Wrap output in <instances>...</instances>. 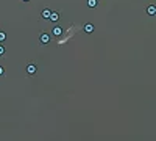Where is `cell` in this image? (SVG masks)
<instances>
[{
    "instance_id": "obj_10",
    "label": "cell",
    "mask_w": 156,
    "mask_h": 141,
    "mask_svg": "<svg viewBox=\"0 0 156 141\" xmlns=\"http://www.w3.org/2000/svg\"><path fill=\"white\" fill-rule=\"evenodd\" d=\"M5 50H6V49L3 46H0V57H5Z\"/></svg>"
},
{
    "instance_id": "obj_7",
    "label": "cell",
    "mask_w": 156,
    "mask_h": 141,
    "mask_svg": "<svg viewBox=\"0 0 156 141\" xmlns=\"http://www.w3.org/2000/svg\"><path fill=\"white\" fill-rule=\"evenodd\" d=\"M94 30H95V27H94V24L87 22V24L84 25V33H92Z\"/></svg>"
},
{
    "instance_id": "obj_1",
    "label": "cell",
    "mask_w": 156,
    "mask_h": 141,
    "mask_svg": "<svg viewBox=\"0 0 156 141\" xmlns=\"http://www.w3.org/2000/svg\"><path fill=\"white\" fill-rule=\"evenodd\" d=\"M25 72L30 75V77H33V75H36V72H38V66H36V63H28L25 66Z\"/></svg>"
},
{
    "instance_id": "obj_12",
    "label": "cell",
    "mask_w": 156,
    "mask_h": 141,
    "mask_svg": "<svg viewBox=\"0 0 156 141\" xmlns=\"http://www.w3.org/2000/svg\"><path fill=\"white\" fill-rule=\"evenodd\" d=\"M22 2H25V3H27V2H30V0H22Z\"/></svg>"
},
{
    "instance_id": "obj_11",
    "label": "cell",
    "mask_w": 156,
    "mask_h": 141,
    "mask_svg": "<svg viewBox=\"0 0 156 141\" xmlns=\"http://www.w3.org/2000/svg\"><path fill=\"white\" fill-rule=\"evenodd\" d=\"M2 75H5V68L0 66V77H2Z\"/></svg>"
},
{
    "instance_id": "obj_6",
    "label": "cell",
    "mask_w": 156,
    "mask_h": 141,
    "mask_svg": "<svg viewBox=\"0 0 156 141\" xmlns=\"http://www.w3.org/2000/svg\"><path fill=\"white\" fill-rule=\"evenodd\" d=\"M147 14L148 16H156V5H148L147 7Z\"/></svg>"
},
{
    "instance_id": "obj_2",
    "label": "cell",
    "mask_w": 156,
    "mask_h": 141,
    "mask_svg": "<svg viewBox=\"0 0 156 141\" xmlns=\"http://www.w3.org/2000/svg\"><path fill=\"white\" fill-rule=\"evenodd\" d=\"M50 39H52V38H50V35L46 33V31H42V33L39 35V44H42V46H47L50 42Z\"/></svg>"
},
{
    "instance_id": "obj_9",
    "label": "cell",
    "mask_w": 156,
    "mask_h": 141,
    "mask_svg": "<svg viewBox=\"0 0 156 141\" xmlns=\"http://www.w3.org/2000/svg\"><path fill=\"white\" fill-rule=\"evenodd\" d=\"M6 38H8V35H6V31H3V30H0V42H3V41H6Z\"/></svg>"
},
{
    "instance_id": "obj_8",
    "label": "cell",
    "mask_w": 156,
    "mask_h": 141,
    "mask_svg": "<svg viewBox=\"0 0 156 141\" xmlns=\"http://www.w3.org/2000/svg\"><path fill=\"white\" fill-rule=\"evenodd\" d=\"M98 0H86V7L87 8H97Z\"/></svg>"
},
{
    "instance_id": "obj_4",
    "label": "cell",
    "mask_w": 156,
    "mask_h": 141,
    "mask_svg": "<svg viewBox=\"0 0 156 141\" xmlns=\"http://www.w3.org/2000/svg\"><path fill=\"white\" fill-rule=\"evenodd\" d=\"M59 17H61V16H59L58 11H52V14H50V20H52L53 24H56L58 20H59Z\"/></svg>"
},
{
    "instance_id": "obj_5",
    "label": "cell",
    "mask_w": 156,
    "mask_h": 141,
    "mask_svg": "<svg viewBox=\"0 0 156 141\" xmlns=\"http://www.w3.org/2000/svg\"><path fill=\"white\" fill-rule=\"evenodd\" d=\"M52 35L53 36H61V35H63V28L58 27V25H55L53 28H52Z\"/></svg>"
},
{
    "instance_id": "obj_3",
    "label": "cell",
    "mask_w": 156,
    "mask_h": 141,
    "mask_svg": "<svg viewBox=\"0 0 156 141\" xmlns=\"http://www.w3.org/2000/svg\"><path fill=\"white\" fill-rule=\"evenodd\" d=\"M50 14H52V9H50V8H44L41 11V17L42 19H50Z\"/></svg>"
}]
</instances>
